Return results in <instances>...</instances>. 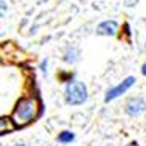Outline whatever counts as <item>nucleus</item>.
<instances>
[{"mask_svg":"<svg viewBox=\"0 0 146 146\" xmlns=\"http://www.w3.org/2000/svg\"><path fill=\"white\" fill-rule=\"evenodd\" d=\"M141 74L146 77V63H143V66H141Z\"/></svg>","mask_w":146,"mask_h":146,"instance_id":"12","label":"nucleus"},{"mask_svg":"<svg viewBox=\"0 0 146 146\" xmlns=\"http://www.w3.org/2000/svg\"><path fill=\"white\" fill-rule=\"evenodd\" d=\"M117 31H119V24H117V21H114V19H104V21H101L98 26H96V34L98 35L112 37V35L117 34Z\"/></svg>","mask_w":146,"mask_h":146,"instance_id":"5","label":"nucleus"},{"mask_svg":"<svg viewBox=\"0 0 146 146\" xmlns=\"http://www.w3.org/2000/svg\"><path fill=\"white\" fill-rule=\"evenodd\" d=\"M127 146H140V145H138L137 141H132V143H129V145H127Z\"/></svg>","mask_w":146,"mask_h":146,"instance_id":"13","label":"nucleus"},{"mask_svg":"<svg viewBox=\"0 0 146 146\" xmlns=\"http://www.w3.org/2000/svg\"><path fill=\"white\" fill-rule=\"evenodd\" d=\"M74 138H76V135H74V132H71V130H63L61 133H58V143H61V145H68V143H72Z\"/></svg>","mask_w":146,"mask_h":146,"instance_id":"7","label":"nucleus"},{"mask_svg":"<svg viewBox=\"0 0 146 146\" xmlns=\"http://www.w3.org/2000/svg\"><path fill=\"white\" fill-rule=\"evenodd\" d=\"M0 5H2V16H5V11H8V3H7L5 0H2Z\"/></svg>","mask_w":146,"mask_h":146,"instance_id":"11","label":"nucleus"},{"mask_svg":"<svg viewBox=\"0 0 146 146\" xmlns=\"http://www.w3.org/2000/svg\"><path fill=\"white\" fill-rule=\"evenodd\" d=\"M37 112H39V103L35 98H21L18 100L16 106L13 109V114H11V119H13L15 125H23L29 124L37 117Z\"/></svg>","mask_w":146,"mask_h":146,"instance_id":"1","label":"nucleus"},{"mask_svg":"<svg viewBox=\"0 0 146 146\" xmlns=\"http://www.w3.org/2000/svg\"><path fill=\"white\" fill-rule=\"evenodd\" d=\"M11 122H13V119L2 117V120H0V130H2V133H5V130L7 132H11L15 129V125H11Z\"/></svg>","mask_w":146,"mask_h":146,"instance_id":"8","label":"nucleus"},{"mask_svg":"<svg viewBox=\"0 0 146 146\" xmlns=\"http://www.w3.org/2000/svg\"><path fill=\"white\" fill-rule=\"evenodd\" d=\"M88 100V88L82 80L72 79L64 85V101L69 106H80Z\"/></svg>","mask_w":146,"mask_h":146,"instance_id":"2","label":"nucleus"},{"mask_svg":"<svg viewBox=\"0 0 146 146\" xmlns=\"http://www.w3.org/2000/svg\"><path fill=\"white\" fill-rule=\"evenodd\" d=\"M58 79H60V82H69L74 79V76H72V72H60Z\"/></svg>","mask_w":146,"mask_h":146,"instance_id":"9","label":"nucleus"},{"mask_svg":"<svg viewBox=\"0 0 146 146\" xmlns=\"http://www.w3.org/2000/svg\"><path fill=\"white\" fill-rule=\"evenodd\" d=\"M137 84V77L135 76H129V77H125L122 82H119L116 87H112V88H109V90L106 92V96H104V101L106 103H109V101H112V100L119 98L120 95L127 93V92L132 88L133 85Z\"/></svg>","mask_w":146,"mask_h":146,"instance_id":"3","label":"nucleus"},{"mask_svg":"<svg viewBox=\"0 0 146 146\" xmlns=\"http://www.w3.org/2000/svg\"><path fill=\"white\" fill-rule=\"evenodd\" d=\"M125 112L129 114V116L135 117V116H140L143 112L146 111V101L140 96H132L125 101V106H124Z\"/></svg>","mask_w":146,"mask_h":146,"instance_id":"4","label":"nucleus"},{"mask_svg":"<svg viewBox=\"0 0 146 146\" xmlns=\"http://www.w3.org/2000/svg\"><path fill=\"white\" fill-rule=\"evenodd\" d=\"M63 61L66 64H77L80 61V50L77 47H68L63 53Z\"/></svg>","mask_w":146,"mask_h":146,"instance_id":"6","label":"nucleus"},{"mask_svg":"<svg viewBox=\"0 0 146 146\" xmlns=\"http://www.w3.org/2000/svg\"><path fill=\"white\" fill-rule=\"evenodd\" d=\"M47 66H48V60H43L42 63H40V71H42L43 74H47V71H48Z\"/></svg>","mask_w":146,"mask_h":146,"instance_id":"10","label":"nucleus"},{"mask_svg":"<svg viewBox=\"0 0 146 146\" xmlns=\"http://www.w3.org/2000/svg\"><path fill=\"white\" fill-rule=\"evenodd\" d=\"M13 146H27V145H26V143H15Z\"/></svg>","mask_w":146,"mask_h":146,"instance_id":"14","label":"nucleus"}]
</instances>
